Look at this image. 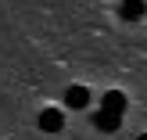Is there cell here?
Here are the masks:
<instances>
[{
    "label": "cell",
    "instance_id": "5",
    "mask_svg": "<svg viewBox=\"0 0 147 140\" xmlns=\"http://www.w3.org/2000/svg\"><path fill=\"white\" fill-rule=\"evenodd\" d=\"M144 11H147V7H144V0H122V18H144Z\"/></svg>",
    "mask_w": 147,
    "mask_h": 140
},
{
    "label": "cell",
    "instance_id": "1",
    "mask_svg": "<svg viewBox=\"0 0 147 140\" xmlns=\"http://www.w3.org/2000/svg\"><path fill=\"white\" fill-rule=\"evenodd\" d=\"M126 104H129V101H126V93H122V90H108L104 97H100V112H111V115H122V112H126Z\"/></svg>",
    "mask_w": 147,
    "mask_h": 140
},
{
    "label": "cell",
    "instance_id": "4",
    "mask_svg": "<svg viewBox=\"0 0 147 140\" xmlns=\"http://www.w3.org/2000/svg\"><path fill=\"white\" fill-rule=\"evenodd\" d=\"M93 126H97L100 133H115V129L122 126V115H111V112H97V115H93Z\"/></svg>",
    "mask_w": 147,
    "mask_h": 140
},
{
    "label": "cell",
    "instance_id": "3",
    "mask_svg": "<svg viewBox=\"0 0 147 140\" xmlns=\"http://www.w3.org/2000/svg\"><path fill=\"white\" fill-rule=\"evenodd\" d=\"M65 104L68 108H86L90 104V90H86V86H68V90H65Z\"/></svg>",
    "mask_w": 147,
    "mask_h": 140
},
{
    "label": "cell",
    "instance_id": "6",
    "mask_svg": "<svg viewBox=\"0 0 147 140\" xmlns=\"http://www.w3.org/2000/svg\"><path fill=\"white\" fill-rule=\"evenodd\" d=\"M136 140H147V133H140V137H136Z\"/></svg>",
    "mask_w": 147,
    "mask_h": 140
},
{
    "label": "cell",
    "instance_id": "2",
    "mask_svg": "<svg viewBox=\"0 0 147 140\" xmlns=\"http://www.w3.org/2000/svg\"><path fill=\"white\" fill-rule=\"evenodd\" d=\"M61 126H65V115L57 112V108H43L40 112V129L43 133H57Z\"/></svg>",
    "mask_w": 147,
    "mask_h": 140
}]
</instances>
